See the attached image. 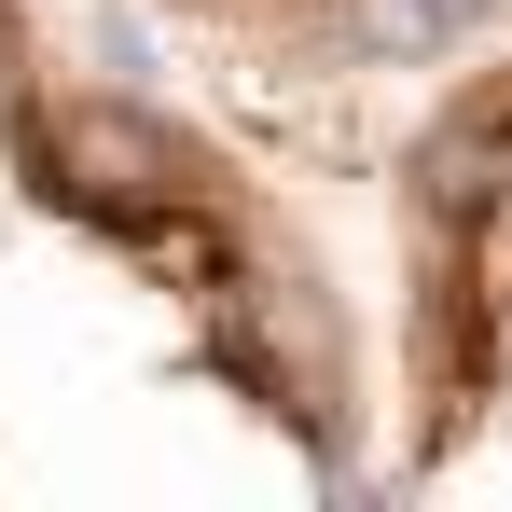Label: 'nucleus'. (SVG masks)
<instances>
[{
    "label": "nucleus",
    "instance_id": "7ed1b4c3",
    "mask_svg": "<svg viewBox=\"0 0 512 512\" xmlns=\"http://www.w3.org/2000/svg\"><path fill=\"white\" fill-rule=\"evenodd\" d=\"M167 28L250 97H402L499 56L512 0H167Z\"/></svg>",
    "mask_w": 512,
    "mask_h": 512
},
{
    "label": "nucleus",
    "instance_id": "f257e3e1",
    "mask_svg": "<svg viewBox=\"0 0 512 512\" xmlns=\"http://www.w3.org/2000/svg\"><path fill=\"white\" fill-rule=\"evenodd\" d=\"M374 485V305L167 0H0V499Z\"/></svg>",
    "mask_w": 512,
    "mask_h": 512
},
{
    "label": "nucleus",
    "instance_id": "f03ea898",
    "mask_svg": "<svg viewBox=\"0 0 512 512\" xmlns=\"http://www.w3.org/2000/svg\"><path fill=\"white\" fill-rule=\"evenodd\" d=\"M374 485L512 499V42L443 70L374 236Z\"/></svg>",
    "mask_w": 512,
    "mask_h": 512
}]
</instances>
